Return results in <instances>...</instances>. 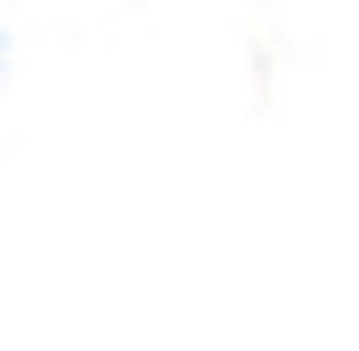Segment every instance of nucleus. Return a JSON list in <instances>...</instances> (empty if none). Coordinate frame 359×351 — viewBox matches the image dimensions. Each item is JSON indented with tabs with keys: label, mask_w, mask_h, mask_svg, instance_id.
I'll list each match as a JSON object with an SVG mask.
<instances>
[{
	"label": "nucleus",
	"mask_w": 359,
	"mask_h": 351,
	"mask_svg": "<svg viewBox=\"0 0 359 351\" xmlns=\"http://www.w3.org/2000/svg\"><path fill=\"white\" fill-rule=\"evenodd\" d=\"M0 79H9V35H0Z\"/></svg>",
	"instance_id": "f257e3e1"
}]
</instances>
